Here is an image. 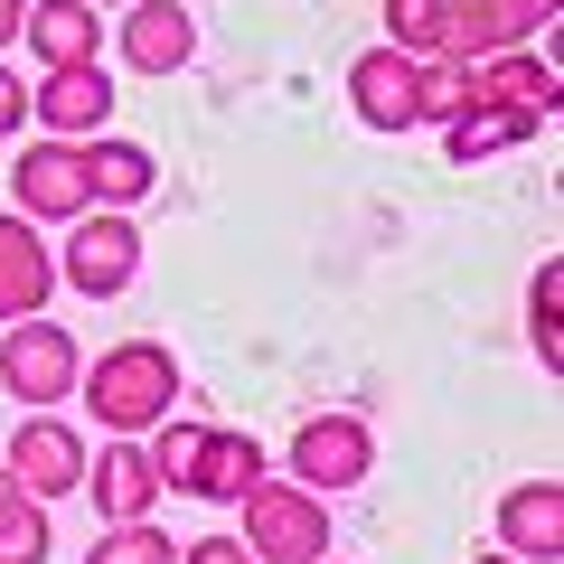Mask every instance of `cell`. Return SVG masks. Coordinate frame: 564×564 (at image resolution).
Listing matches in <instances>:
<instances>
[{
	"mask_svg": "<svg viewBox=\"0 0 564 564\" xmlns=\"http://www.w3.org/2000/svg\"><path fill=\"white\" fill-rule=\"evenodd\" d=\"M76 395H85V423L104 443H141L161 414H180V358L161 339H113L104 358H85Z\"/></svg>",
	"mask_w": 564,
	"mask_h": 564,
	"instance_id": "6da1fadb",
	"label": "cell"
},
{
	"mask_svg": "<svg viewBox=\"0 0 564 564\" xmlns=\"http://www.w3.org/2000/svg\"><path fill=\"white\" fill-rule=\"evenodd\" d=\"M236 545L254 564H321L329 555V508H321V489H302V480H282V470H263L254 489L236 499Z\"/></svg>",
	"mask_w": 564,
	"mask_h": 564,
	"instance_id": "7a4b0ae2",
	"label": "cell"
},
{
	"mask_svg": "<svg viewBox=\"0 0 564 564\" xmlns=\"http://www.w3.org/2000/svg\"><path fill=\"white\" fill-rule=\"evenodd\" d=\"M132 273H141V217L132 207H85V217L57 236V282H76L85 302L132 292Z\"/></svg>",
	"mask_w": 564,
	"mask_h": 564,
	"instance_id": "3957f363",
	"label": "cell"
},
{
	"mask_svg": "<svg viewBox=\"0 0 564 564\" xmlns=\"http://www.w3.org/2000/svg\"><path fill=\"white\" fill-rule=\"evenodd\" d=\"M76 377H85V348H76V329H57L47 311L0 329V386H10L29 414H57V404L76 395Z\"/></svg>",
	"mask_w": 564,
	"mask_h": 564,
	"instance_id": "277c9868",
	"label": "cell"
},
{
	"mask_svg": "<svg viewBox=\"0 0 564 564\" xmlns=\"http://www.w3.org/2000/svg\"><path fill=\"white\" fill-rule=\"evenodd\" d=\"M85 462H95V452H85V433H66L57 414H20V433H10V452H0V470H10L39 508L76 499V489H85Z\"/></svg>",
	"mask_w": 564,
	"mask_h": 564,
	"instance_id": "5b68a950",
	"label": "cell"
},
{
	"mask_svg": "<svg viewBox=\"0 0 564 564\" xmlns=\"http://www.w3.org/2000/svg\"><path fill=\"white\" fill-rule=\"evenodd\" d=\"M10 207H20L29 226H76L85 207H95V198H85V151L39 132L20 161H10Z\"/></svg>",
	"mask_w": 564,
	"mask_h": 564,
	"instance_id": "8992f818",
	"label": "cell"
},
{
	"mask_svg": "<svg viewBox=\"0 0 564 564\" xmlns=\"http://www.w3.org/2000/svg\"><path fill=\"white\" fill-rule=\"evenodd\" d=\"M29 122H39L47 141H95L104 122H113V66H104V57L47 66V76L29 85Z\"/></svg>",
	"mask_w": 564,
	"mask_h": 564,
	"instance_id": "52a82bcc",
	"label": "cell"
},
{
	"mask_svg": "<svg viewBox=\"0 0 564 564\" xmlns=\"http://www.w3.org/2000/svg\"><path fill=\"white\" fill-rule=\"evenodd\" d=\"M367 470H377V433H367V414H311L302 433H292V480L321 489V499L358 489Z\"/></svg>",
	"mask_w": 564,
	"mask_h": 564,
	"instance_id": "ba28073f",
	"label": "cell"
},
{
	"mask_svg": "<svg viewBox=\"0 0 564 564\" xmlns=\"http://www.w3.org/2000/svg\"><path fill=\"white\" fill-rule=\"evenodd\" d=\"M113 57L132 66V76H180L188 57H198V10L188 0H132L113 29Z\"/></svg>",
	"mask_w": 564,
	"mask_h": 564,
	"instance_id": "9c48e42d",
	"label": "cell"
},
{
	"mask_svg": "<svg viewBox=\"0 0 564 564\" xmlns=\"http://www.w3.org/2000/svg\"><path fill=\"white\" fill-rule=\"evenodd\" d=\"M47 292H57V254H47V236L20 217V207H0V329L39 321Z\"/></svg>",
	"mask_w": 564,
	"mask_h": 564,
	"instance_id": "30bf717a",
	"label": "cell"
},
{
	"mask_svg": "<svg viewBox=\"0 0 564 564\" xmlns=\"http://www.w3.org/2000/svg\"><path fill=\"white\" fill-rule=\"evenodd\" d=\"M348 104H358V122L367 132H423V113H414V57L404 47H367V57H348Z\"/></svg>",
	"mask_w": 564,
	"mask_h": 564,
	"instance_id": "8fae6325",
	"label": "cell"
},
{
	"mask_svg": "<svg viewBox=\"0 0 564 564\" xmlns=\"http://www.w3.org/2000/svg\"><path fill=\"white\" fill-rule=\"evenodd\" d=\"M85 499H95L104 527H122V518H151L170 489H161V470H151V452H141V443H104L95 462H85Z\"/></svg>",
	"mask_w": 564,
	"mask_h": 564,
	"instance_id": "7c38bea8",
	"label": "cell"
},
{
	"mask_svg": "<svg viewBox=\"0 0 564 564\" xmlns=\"http://www.w3.org/2000/svg\"><path fill=\"white\" fill-rule=\"evenodd\" d=\"M536 29L545 20L527 10V0H452V10H443V57L480 66V57H499V47H527Z\"/></svg>",
	"mask_w": 564,
	"mask_h": 564,
	"instance_id": "4fadbf2b",
	"label": "cell"
},
{
	"mask_svg": "<svg viewBox=\"0 0 564 564\" xmlns=\"http://www.w3.org/2000/svg\"><path fill=\"white\" fill-rule=\"evenodd\" d=\"M499 555H518V564H555L564 555V489L555 480H518L499 499Z\"/></svg>",
	"mask_w": 564,
	"mask_h": 564,
	"instance_id": "5bb4252c",
	"label": "cell"
},
{
	"mask_svg": "<svg viewBox=\"0 0 564 564\" xmlns=\"http://www.w3.org/2000/svg\"><path fill=\"white\" fill-rule=\"evenodd\" d=\"M263 470H273V462H263V433H226V423H207L198 470H188V499H198V508H236Z\"/></svg>",
	"mask_w": 564,
	"mask_h": 564,
	"instance_id": "9a60e30c",
	"label": "cell"
},
{
	"mask_svg": "<svg viewBox=\"0 0 564 564\" xmlns=\"http://www.w3.org/2000/svg\"><path fill=\"white\" fill-rule=\"evenodd\" d=\"M20 47L39 66H76V57H104V10L95 0H29L20 20Z\"/></svg>",
	"mask_w": 564,
	"mask_h": 564,
	"instance_id": "2e32d148",
	"label": "cell"
},
{
	"mask_svg": "<svg viewBox=\"0 0 564 564\" xmlns=\"http://www.w3.org/2000/svg\"><path fill=\"white\" fill-rule=\"evenodd\" d=\"M76 151H85V198L95 207H141L161 188V161H151L141 141H122V132H95V141H76Z\"/></svg>",
	"mask_w": 564,
	"mask_h": 564,
	"instance_id": "e0dca14e",
	"label": "cell"
},
{
	"mask_svg": "<svg viewBox=\"0 0 564 564\" xmlns=\"http://www.w3.org/2000/svg\"><path fill=\"white\" fill-rule=\"evenodd\" d=\"M545 113H518V104H470V113L443 122V161H499L518 141H536Z\"/></svg>",
	"mask_w": 564,
	"mask_h": 564,
	"instance_id": "ac0fdd59",
	"label": "cell"
},
{
	"mask_svg": "<svg viewBox=\"0 0 564 564\" xmlns=\"http://www.w3.org/2000/svg\"><path fill=\"white\" fill-rule=\"evenodd\" d=\"M470 76H480V104H518V113L555 122V57H536V47H499V57H480Z\"/></svg>",
	"mask_w": 564,
	"mask_h": 564,
	"instance_id": "d6986e66",
	"label": "cell"
},
{
	"mask_svg": "<svg viewBox=\"0 0 564 564\" xmlns=\"http://www.w3.org/2000/svg\"><path fill=\"white\" fill-rule=\"evenodd\" d=\"M480 104V76H470V57H414V113L443 132L452 113H470Z\"/></svg>",
	"mask_w": 564,
	"mask_h": 564,
	"instance_id": "ffe728a7",
	"label": "cell"
},
{
	"mask_svg": "<svg viewBox=\"0 0 564 564\" xmlns=\"http://www.w3.org/2000/svg\"><path fill=\"white\" fill-rule=\"evenodd\" d=\"M85 564H180V536H170L161 518H122V527H104V536L85 545Z\"/></svg>",
	"mask_w": 564,
	"mask_h": 564,
	"instance_id": "44dd1931",
	"label": "cell"
},
{
	"mask_svg": "<svg viewBox=\"0 0 564 564\" xmlns=\"http://www.w3.org/2000/svg\"><path fill=\"white\" fill-rule=\"evenodd\" d=\"M443 10H452V0H386V47H404V57H443Z\"/></svg>",
	"mask_w": 564,
	"mask_h": 564,
	"instance_id": "7402d4cb",
	"label": "cell"
},
{
	"mask_svg": "<svg viewBox=\"0 0 564 564\" xmlns=\"http://www.w3.org/2000/svg\"><path fill=\"white\" fill-rule=\"evenodd\" d=\"M555 292H564V263H536V282H527V339H536V367H564V339H555Z\"/></svg>",
	"mask_w": 564,
	"mask_h": 564,
	"instance_id": "603a6c76",
	"label": "cell"
},
{
	"mask_svg": "<svg viewBox=\"0 0 564 564\" xmlns=\"http://www.w3.org/2000/svg\"><path fill=\"white\" fill-rule=\"evenodd\" d=\"M47 545H57V527H47L39 499H29L20 518H0V564H47Z\"/></svg>",
	"mask_w": 564,
	"mask_h": 564,
	"instance_id": "cb8c5ba5",
	"label": "cell"
},
{
	"mask_svg": "<svg viewBox=\"0 0 564 564\" xmlns=\"http://www.w3.org/2000/svg\"><path fill=\"white\" fill-rule=\"evenodd\" d=\"M20 122H29V76H20L10 57H0V141L20 132Z\"/></svg>",
	"mask_w": 564,
	"mask_h": 564,
	"instance_id": "d4e9b609",
	"label": "cell"
},
{
	"mask_svg": "<svg viewBox=\"0 0 564 564\" xmlns=\"http://www.w3.org/2000/svg\"><path fill=\"white\" fill-rule=\"evenodd\" d=\"M180 564H254V555L236 536H198V545H180Z\"/></svg>",
	"mask_w": 564,
	"mask_h": 564,
	"instance_id": "484cf974",
	"label": "cell"
},
{
	"mask_svg": "<svg viewBox=\"0 0 564 564\" xmlns=\"http://www.w3.org/2000/svg\"><path fill=\"white\" fill-rule=\"evenodd\" d=\"M20 20H29V0H0V47H20Z\"/></svg>",
	"mask_w": 564,
	"mask_h": 564,
	"instance_id": "4316f807",
	"label": "cell"
},
{
	"mask_svg": "<svg viewBox=\"0 0 564 564\" xmlns=\"http://www.w3.org/2000/svg\"><path fill=\"white\" fill-rule=\"evenodd\" d=\"M20 508H29V489L10 480V470H0V518H20Z\"/></svg>",
	"mask_w": 564,
	"mask_h": 564,
	"instance_id": "83f0119b",
	"label": "cell"
},
{
	"mask_svg": "<svg viewBox=\"0 0 564 564\" xmlns=\"http://www.w3.org/2000/svg\"><path fill=\"white\" fill-rule=\"evenodd\" d=\"M527 10H536V20H545V29H555V10H564V0H527Z\"/></svg>",
	"mask_w": 564,
	"mask_h": 564,
	"instance_id": "f1b7e54d",
	"label": "cell"
},
{
	"mask_svg": "<svg viewBox=\"0 0 564 564\" xmlns=\"http://www.w3.org/2000/svg\"><path fill=\"white\" fill-rule=\"evenodd\" d=\"M470 564H518V555H499V545H489V555H470Z\"/></svg>",
	"mask_w": 564,
	"mask_h": 564,
	"instance_id": "f546056e",
	"label": "cell"
},
{
	"mask_svg": "<svg viewBox=\"0 0 564 564\" xmlns=\"http://www.w3.org/2000/svg\"><path fill=\"white\" fill-rule=\"evenodd\" d=\"M95 10H132V0H95Z\"/></svg>",
	"mask_w": 564,
	"mask_h": 564,
	"instance_id": "4dcf8cb0",
	"label": "cell"
},
{
	"mask_svg": "<svg viewBox=\"0 0 564 564\" xmlns=\"http://www.w3.org/2000/svg\"><path fill=\"white\" fill-rule=\"evenodd\" d=\"M321 564H348V555H321Z\"/></svg>",
	"mask_w": 564,
	"mask_h": 564,
	"instance_id": "1f68e13d",
	"label": "cell"
}]
</instances>
